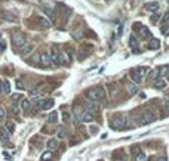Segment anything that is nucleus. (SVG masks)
<instances>
[{
  "mask_svg": "<svg viewBox=\"0 0 169 161\" xmlns=\"http://www.w3.org/2000/svg\"><path fill=\"white\" fill-rule=\"evenodd\" d=\"M147 73H149V68L147 67H136V68H132V70H131L129 77H131L132 83L140 84V83H142V80H144V77L147 75Z\"/></svg>",
  "mask_w": 169,
  "mask_h": 161,
  "instance_id": "obj_1",
  "label": "nucleus"
},
{
  "mask_svg": "<svg viewBox=\"0 0 169 161\" xmlns=\"http://www.w3.org/2000/svg\"><path fill=\"white\" fill-rule=\"evenodd\" d=\"M86 96H88L89 101L101 102L105 99V90H104V87H92L86 92Z\"/></svg>",
  "mask_w": 169,
  "mask_h": 161,
  "instance_id": "obj_2",
  "label": "nucleus"
},
{
  "mask_svg": "<svg viewBox=\"0 0 169 161\" xmlns=\"http://www.w3.org/2000/svg\"><path fill=\"white\" fill-rule=\"evenodd\" d=\"M125 124H126V118L120 114L111 117V120H110V127L113 129V130H123Z\"/></svg>",
  "mask_w": 169,
  "mask_h": 161,
  "instance_id": "obj_3",
  "label": "nucleus"
},
{
  "mask_svg": "<svg viewBox=\"0 0 169 161\" xmlns=\"http://www.w3.org/2000/svg\"><path fill=\"white\" fill-rule=\"evenodd\" d=\"M12 41H14V44L18 47V49H21V47L28 41V39H27V36H25L24 33H21V31H15V33H12Z\"/></svg>",
  "mask_w": 169,
  "mask_h": 161,
  "instance_id": "obj_4",
  "label": "nucleus"
},
{
  "mask_svg": "<svg viewBox=\"0 0 169 161\" xmlns=\"http://www.w3.org/2000/svg\"><path fill=\"white\" fill-rule=\"evenodd\" d=\"M156 114L153 112V111H144V112H141V115H140V126H145V124H150V123H153V121H156Z\"/></svg>",
  "mask_w": 169,
  "mask_h": 161,
  "instance_id": "obj_5",
  "label": "nucleus"
},
{
  "mask_svg": "<svg viewBox=\"0 0 169 161\" xmlns=\"http://www.w3.org/2000/svg\"><path fill=\"white\" fill-rule=\"evenodd\" d=\"M33 104L39 108V109H42V111H47V109H51V108L54 107L55 101L54 99H49V98H47V99H42L40 98V99H36Z\"/></svg>",
  "mask_w": 169,
  "mask_h": 161,
  "instance_id": "obj_6",
  "label": "nucleus"
},
{
  "mask_svg": "<svg viewBox=\"0 0 169 161\" xmlns=\"http://www.w3.org/2000/svg\"><path fill=\"white\" fill-rule=\"evenodd\" d=\"M132 28H134V31L136 33L138 37H141V39H147V37H150L149 28L145 27V25H142L141 22H135V24L132 25Z\"/></svg>",
  "mask_w": 169,
  "mask_h": 161,
  "instance_id": "obj_7",
  "label": "nucleus"
},
{
  "mask_svg": "<svg viewBox=\"0 0 169 161\" xmlns=\"http://www.w3.org/2000/svg\"><path fill=\"white\" fill-rule=\"evenodd\" d=\"M70 62H71V58L68 56V53L65 50L60 49V52H58V65H67Z\"/></svg>",
  "mask_w": 169,
  "mask_h": 161,
  "instance_id": "obj_8",
  "label": "nucleus"
},
{
  "mask_svg": "<svg viewBox=\"0 0 169 161\" xmlns=\"http://www.w3.org/2000/svg\"><path fill=\"white\" fill-rule=\"evenodd\" d=\"M111 157H113V161H128V155L125 152V149H116Z\"/></svg>",
  "mask_w": 169,
  "mask_h": 161,
  "instance_id": "obj_9",
  "label": "nucleus"
},
{
  "mask_svg": "<svg viewBox=\"0 0 169 161\" xmlns=\"http://www.w3.org/2000/svg\"><path fill=\"white\" fill-rule=\"evenodd\" d=\"M132 152H134L135 161H147V157H145V154L142 152L141 149H138V146H134V149H132Z\"/></svg>",
  "mask_w": 169,
  "mask_h": 161,
  "instance_id": "obj_10",
  "label": "nucleus"
},
{
  "mask_svg": "<svg viewBox=\"0 0 169 161\" xmlns=\"http://www.w3.org/2000/svg\"><path fill=\"white\" fill-rule=\"evenodd\" d=\"M39 62H40V65H43V67H49V65H51L49 53H45V52H42V53L39 55Z\"/></svg>",
  "mask_w": 169,
  "mask_h": 161,
  "instance_id": "obj_11",
  "label": "nucleus"
},
{
  "mask_svg": "<svg viewBox=\"0 0 169 161\" xmlns=\"http://www.w3.org/2000/svg\"><path fill=\"white\" fill-rule=\"evenodd\" d=\"M95 120V114L94 112H91V111H83V114H82V121H85V123H92Z\"/></svg>",
  "mask_w": 169,
  "mask_h": 161,
  "instance_id": "obj_12",
  "label": "nucleus"
},
{
  "mask_svg": "<svg viewBox=\"0 0 169 161\" xmlns=\"http://www.w3.org/2000/svg\"><path fill=\"white\" fill-rule=\"evenodd\" d=\"M85 104H86V108H88V111H91V112H96V111H98V109H100V105H98V102H94V101H86L85 102Z\"/></svg>",
  "mask_w": 169,
  "mask_h": 161,
  "instance_id": "obj_13",
  "label": "nucleus"
},
{
  "mask_svg": "<svg viewBox=\"0 0 169 161\" xmlns=\"http://www.w3.org/2000/svg\"><path fill=\"white\" fill-rule=\"evenodd\" d=\"M159 7H160V5L157 2H149V3H145V11H149V12H157Z\"/></svg>",
  "mask_w": 169,
  "mask_h": 161,
  "instance_id": "obj_14",
  "label": "nucleus"
},
{
  "mask_svg": "<svg viewBox=\"0 0 169 161\" xmlns=\"http://www.w3.org/2000/svg\"><path fill=\"white\" fill-rule=\"evenodd\" d=\"M33 47H34L33 43H31V41H27L24 46L21 47L20 50H21V53H22V55H27V53H30V52L33 50Z\"/></svg>",
  "mask_w": 169,
  "mask_h": 161,
  "instance_id": "obj_15",
  "label": "nucleus"
},
{
  "mask_svg": "<svg viewBox=\"0 0 169 161\" xmlns=\"http://www.w3.org/2000/svg\"><path fill=\"white\" fill-rule=\"evenodd\" d=\"M9 138H11V133L7 132L5 127H2L0 129V141L2 142H7L9 141Z\"/></svg>",
  "mask_w": 169,
  "mask_h": 161,
  "instance_id": "obj_16",
  "label": "nucleus"
},
{
  "mask_svg": "<svg viewBox=\"0 0 169 161\" xmlns=\"http://www.w3.org/2000/svg\"><path fill=\"white\" fill-rule=\"evenodd\" d=\"M160 47V41L157 40V39H151V40L149 41V49L150 50H157Z\"/></svg>",
  "mask_w": 169,
  "mask_h": 161,
  "instance_id": "obj_17",
  "label": "nucleus"
},
{
  "mask_svg": "<svg viewBox=\"0 0 169 161\" xmlns=\"http://www.w3.org/2000/svg\"><path fill=\"white\" fill-rule=\"evenodd\" d=\"M157 71H159V78H162V77L169 74V67L168 65H162L160 68H157Z\"/></svg>",
  "mask_w": 169,
  "mask_h": 161,
  "instance_id": "obj_18",
  "label": "nucleus"
},
{
  "mask_svg": "<svg viewBox=\"0 0 169 161\" xmlns=\"http://www.w3.org/2000/svg\"><path fill=\"white\" fill-rule=\"evenodd\" d=\"M153 86H154V89H163V87H166V81L162 80V78H157Z\"/></svg>",
  "mask_w": 169,
  "mask_h": 161,
  "instance_id": "obj_19",
  "label": "nucleus"
},
{
  "mask_svg": "<svg viewBox=\"0 0 169 161\" xmlns=\"http://www.w3.org/2000/svg\"><path fill=\"white\" fill-rule=\"evenodd\" d=\"M30 107H31V102L28 101V99H25V98H22L21 99V108L24 111H27V109H30Z\"/></svg>",
  "mask_w": 169,
  "mask_h": 161,
  "instance_id": "obj_20",
  "label": "nucleus"
},
{
  "mask_svg": "<svg viewBox=\"0 0 169 161\" xmlns=\"http://www.w3.org/2000/svg\"><path fill=\"white\" fill-rule=\"evenodd\" d=\"M46 145H47V148H49V149H56L60 143H58V141H56V139H49Z\"/></svg>",
  "mask_w": 169,
  "mask_h": 161,
  "instance_id": "obj_21",
  "label": "nucleus"
},
{
  "mask_svg": "<svg viewBox=\"0 0 169 161\" xmlns=\"http://www.w3.org/2000/svg\"><path fill=\"white\" fill-rule=\"evenodd\" d=\"M52 158H54V154H52L51 151H46V152H43V154H42V158H40V160H42V161H51Z\"/></svg>",
  "mask_w": 169,
  "mask_h": 161,
  "instance_id": "obj_22",
  "label": "nucleus"
},
{
  "mask_svg": "<svg viewBox=\"0 0 169 161\" xmlns=\"http://www.w3.org/2000/svg\"><path fill=\"white\" fill-rule=\"evenodd\" d=\"M82 114H83L82 108H80V107H76V108H74V117H76V121H82Z\"/></svg>",
  "mask_w": 169,
  "mask_h": 161,
  "instance_id": "obj_23",
  "label": "nucleus"
},
{
  "mask_svg": "<svg viewBox=\"0 0 169 161\" xmlns=\"http://www.w3.org/2000/svg\"><path fill=\"white\" fill-rule=\"evenodd\" d=\"M108 87H110V93H111V96H113V98H116V96H117V93H119V89H117V86H116V84H108Z\"/></svg>",
  "mask_w": 169,
  "mask_h": 161,
  "instance_id": "obj_24",
  "label": "nucleus"
},
{
  "mask_svg": "<svg viewBox=\"0 0 169 161\" xmlns=\"http://www.w3.org/2000/svg\"><path fill=\"white\" fill-rule=\"evenodd\" d=\"M5 129H6L7 132H9V133H11V134H12V133H14V132H15V124H14V123H12V121H7L6 124H5Z\"/></svg>",
  "mask_w": 169,
  "mask_h": 161,
  "instance_id": "obj_25",
  "label": "nucleus"
},
{
  "mask_svg": "<svg viewBox=\"0 0 169 161\" xmlns=\"http://www.w3.org/2000/svg\"><path fill=\"white\" fill-rule=\"evenodd\" d=\"M47 120H49V123H56V120H58V112H56V111L51 112L49 117H47Z\"/></svg>",
  "mask_w": 169,
  "mask_h": 161,
  "instance_id": "obj_26",
  "label": "nucleus"
},
{
  "mask_svg": "<svg viewBox=\"0 0 169 161\" xmlns=\"http://www.w3.org/2000/svg\"><path fill=\"white\" fill-rule=\"evenodd\" d=\"M39 22H40V25L43 28H49V27H51L49 21H46V18H45V16H40V18H39Z\"/></svg>",
  "mask_w": 169,
  "mask_h": 161,
  "instance_id": "obj_27",
  "label": "nucleus"
},
{
  "mask_svg": "<svg viewBox=\"0 0 169 161\" xmlns=\"http://www.w3.org/2000/svg\"><path fill=\"white\" fill-rule=\"evenodd\" d=\"M126 89H128V93H129V95H135V93H136V86H135V83H134V84H128V86H126Z\"/></svg>",
  "mask_w": 169,
  "mask_h": 161,
  "instance_id": "obj_28",
  "label": "nucleus"
},
{
  "mask_svg": "<svg viewBox=\"0 0 169 161\" xmlns=\"http://www.w3.org/2000/svg\"><path fill=\"white\" fill-rule=\"evenodd\" d=\"M162 27H168L169 28V12H166V14H165V16H163Z\"/></svg>",
  "mask_w": 169,
  "mask_h": 161,
  "instance_id": "obj_29",
  "label": "nucleus"
},
{
  "mask_svg": "<svg viewBox=\"0 0 169 161\" xmlns=\"http://www.w3.org/2000/svg\"><path fill=\"white\" fill-rule=\"evenodd\" d=\"M3 93L5 95L11 93V84H9V81H5V83H3Z\"/></svg>",
  "mask_w": 169,
  "mask_h": 161,
  "instance_id": "obj_30",
  "label": "nucleus"
},
{
  "mask_svg": "<svg viewBox=\"0 0 169 161\" xmlns=\"http://www.w3.org/2000/svg\"><path fill=\"white\" fill-rule=\"evenodd\" d=\"M150 78H153V80H157V78H159V71H157V68L150 73Z\"/></svg>",
  "mask_w": 169,
  "mask_h": 161,
  "instance_id": "obj_31",
  "label": "nucleus"
},
{
  "mask_svg": "<svg viewBox=\"0 0 169 161\" xmlns=\"http://www.w3.org/2000/svg\"><path fill=\"white\" fill-rule=\"evenodd\" d=\"M40 95V89H33L31 92H30V96L31 98H34V96H39Z\"/></svg>",
  "mask_w": 169,
  "mask_h": 161,
  "instance_id": "obj_32",
  "label": "nucleus"
},
{
  "mask_svg": "<svg viewBox=\"0 0 169 161\" xmlns=\"http://www.w3.org/2000/svg\"><path fill=\"white\" fill-rule=\"evenodd\" d=\"M43 11H45V14H46V15H49V18H51V19H55V15L52 14V12H51L49 9H46V7H45Z\"/></svg>",
  "mask_w": 169,
  "mask_h": 161,
  "instance_id": "obj_33",
  "label": "nucleus"
},
{
  "mask_svg": "<svg viewBox=\"0 0 169 161\" xmlns=\"http://www.w3.org/2000/svg\"><path fill=\"white\" fill-rule=\"evenodd\" d=\"M62 120H64V123L70 121V112H64V114H62Z\"/></svg>",
  "mask_w": 169,
  "mask_h": 161,
  "instance_id": "obj_34",
  "label": "nucleus"
},
{
  "mask_svg": "<svg viewBox=\"0 0 169 161\" xmlns=\"http://www.w3.org/2000/svg\"><path fill=\"white\" fill-rule=\"evenodd\" d=\"M129 41H131V46H132V47H135V44H136L135 36H131V37H129Z\"/></svg>",
  "mask_w": 169,
  "mask_h": 161,
  "instance_id": "obj_35",
  "label": "nucleus"
},
{
  "mask_svg": "<svg viewBox=\"0 0 169 161\" xmlns=\"http://www.w3.org/2000/svg\"><path fill=\"white\" fill-rule=\"evenodd\" d=\"M5 117H6V111H5V109H3V108L0 107V120H3V118H5Z\"/></svg>",
  "mask_w": 169,
  "mask_h": 161,
  "instance_id": "obj_36",
  "label": "nucleus"
},
{
  "mask_svg": "<svg viewBox=\"0 0 169 161\" xmlns=\"http://www.w3.org/2000/svg\"><path fill=\"white\" fill-rule=\"evenodd\" d=\"M15 84H16V87L20 89V90H22V89H24V84H22V81H21V80H16V83H15Z\"/></svg>",
  "mask_w": 169,
  "mask_h": 161,
  "instance_id": "obj_37",
  "label": "nucleus"
},
{
  "mask_svg": "<svg viewBox=\"0 0 169 161\" xmlns=\"http://www.w3.org/2000/svg\"><path fill=\"white\" fill-rule=\"evenodd\" d=\"M157 19H159V16H157V15H153V18H151V22H153V24H156V22H157Z\"/></svg>",
  "mask_w": 169,
  "mask_h": 161,
  "instance_id": "obj_38",
  "label": "nucleus"
},
{
  "mask_svg": "<svg viewBox=\"0 0 169 161\" xmlns=\"http://www.w3.org/2000/svg\"><path fill=\"white\" fill-rule=\"evenodd\" d=\"M12 99H14V101H16V99H22V98H21L20 95H12Z\"/></svg>",
  "mask_w": 169,
  "mask_h": 161,
  "instance_id": "obj_39",
  "label": "nucleus"
},
{
  "mask_svg": "<svg viewBox=\"0 0 169 161\" xmlns=\"http://www.w3.org/2000/svg\"><path fill=\"white\" fill-rule=\"evenodd\" d=\"M165 108H166V111H169V99L165 101Z\"/></svg>",
  "mask_w": 169,
  "mask_h": 161,
  "instance_id": "obj_40",
  "label": "nucleus"
},
{
  "mask_svg": "<svg viewBox=\"0 0 169 161\" xmlns=\"http://www.w3.org/2000/svg\"><path fill=\"white\" fill-rule=\"evenodd\" d=\"M3 83H5V81L0 80V93H3Z\"/></svg>",
  "mask_w": 169,
  "mask_h": 161,
  "instance_id": "obj_41",
  "label": "nucleus"
},
{
  "mask_svg": "<svg viewBox=\"0 0 169 161\" xmlns=\"http://www.w3.org/2000/svg\"><path fill=\"white\" fill-rule=\"evenodd\" d=\"M156 161H166V158H165V157H162V158H157Z\"/></svg>",
  "mask_w": 169,
  "mask_h": 161,
  "instance_id": "obj_42",
  "label": "nucleus"
}]
</instances>
